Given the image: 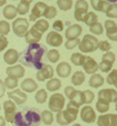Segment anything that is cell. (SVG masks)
I'll list each match as a JSON object with an SVG mask.
<instances>
[{
	"mask_svg": "<svg viewBox=\"0 0 117 126\" xmlns=\"http://www.w3.org/2000/svg\"><path fill=\"white\" fill-rule=\"evenodd\" d=\"M45 52V47L40 46L37 44H32L29 45L28 49L25 52L24 55V60H26V62L28 64H31V66L34 67L35 69H42L43 68V63H42V57L44 55Z\"/></svg>",
	"mask_w": 117,
	"mask_h": 126,
	"instance_id": "1",
	"label": "cell"
},
{
	"mask_svg": "<svg viewBox=\"0 0 117 126\" xmlns=\"http://www.w3.org/2000/svg\"><path fill=\"white\" fill-rule=\"evenodd\" d=\"M40 120L42 117L36 110H29L26 111L17 112L13 123L16 124V126H33L34 124L37 125Z\"/></svg>",
	"mask_w": 117,
	"mask_h": 126,
	"instance_id": "2",
	"label": "cell"
},
{
	"mask_svg": "<svg viewBox=\"0 0 117 126\" xmlns=\"http://www.w3.org/2000/svg\"><path fill=\"white\" fill-rule=\"evenodd\" d=\"M78 114H79V107L70 104L69 102V104L66 105V110L58 111L56 114V121L59 125L66 126L77 120Z\"/></svg>",
	"mask_w": 117,
	"mask_h": 126,
	"instance_id": "3",
	"label": "cell"
},
{
	"mask_svg": "<svg viewBox=\"0 0 117 126\" xmlns=\"http://www.w3.org/2000/svg\"><path fill=\"white\" fill-rule=\"evenodd\" d=\"M98 44H100V42H98L97 38L88 33L83 37V40H81L78 47L81 52L90 53V52H94L96 49H98Z\"/></svg>",
	"mask_w": 117,
	"mask_h": 126,
	"instance_id": "4",
	"label": "cell"
},
{
	"mask_svg": "<svg viewBox=\"0 0 117 126\" xmlns=\"http://www.w3.org/2000/svg\"><path fill=\"white\" fill-rule=\"evenodd\" d=\"M28 30H29V22L25 18H17L12 22V31L17 37L25 38Z\"/></svg>",
	"mask_w": 117,
	"mask_h": 126,
	"instance_id": "5",
	"label": "cell"
},
{
	"mask_svg": "<svg viewBox=\"0 0 117 126\" xmlns=\"http://www.w3.org/2000/svg\"><path fill=\"white\" fill-rule=\"evenodd\" d=\"M65 105V97L60 93H55L50 97L49 100V109L53 112H58L63 110Z\"/></svg>",
	"mask_w": 117,
	"mask_h": 126,
	"instance_id": "6",
	"label": "cell"
},
{
	"mask_svg": "<svg viewBox=\"0 0 117 126\" xmlns=\"http://www.w3.org/2000/svg\"><path fill=\"white\" fill-rule=\"evenodd\" d=\"M3 110H4V118L6 122L13 123L15 117L17 115V104L12 99H8L3 102Z\"/></svg>",
	"mask_w": 117,
	"mask_h": 126,
	"instance_id": "7",
	"label": "cell"
},
{
	"mask_svg": "<svg viewBox=\"0 0 117 126\" xmlns=\"http://www.w3.org/2000/svg\"><path fill=\"white\" fill-rule=\"evenodd\" d=\"M88 3L86 0H77L75 3V13L74 17L77 21H83L85 15L88 13Z\"/></svg>",
	"mask_w": 117,
	"mask_h": 126,
	"instance_id": "8",
	"label": "cell"
},
{
	"mask_svg": "<svg viewBox=\"0 0 117 126\" xmlns=\"http://www.w3.org/2000/svg\"><path fill=\"white\" fill-rule=\"evenodd\" d=\"M80 117H81V120L85 123H93L96 121V114L94 110L90 105H85L82 107V110H80Z\"/></svg>",
	"mask_w": 117,
	"mask_h": 126,
	"instance_id": "9",
	"label": "cell"
},
{
	"mask_svg": "<svg viewBox=\"0 0 117 126\" xmlns=\"http://www.w3.org/2000/svg\"><path fill=\"white\" fill-rule=\"evenodd\" d=\"M48 7V5L45 2H36L35 5L33 6V8L31 10V14L29 16V20L31 22H35L38 19H40L42 17H44L45 12H46V8Z\"/></svg>",
	"mask_w": 117,
	"mask_h": 126,
	"instance_id": "10",
	"label": "cell"
},
{
	"mask_svg": "<svg viewBox=\"0 0 117 126\" xmlns=\"http://www.w3.org/2000/svg\"><path fill=\"white\" fill-rule=\"evenodd\" d=\"M97 126H117V114H104L96 119Z\"/></svg>",
	"mask_w": 117,
	"mask_h": 126,
	"instance_id": "11",
	"label": "cell"
},
{
	"mask_svg": "<svg viewBox=\"0 0 117 126\" xmlns=\"http://www.w3.org/2000/svg\"><path fill=\"white\" fill-rule=\"evenodd\" d=\"M7 96L10 99L16 103L17 105H22L24 104L27 100V95L24 91H22L21 89H15V90H12L11 92H8Z\"/></svg>",
	"mask_w": 117,
	"mask_h": 126,
	"instance_id": "12",
	"label": "cell"
},
{
	"mask_svg": "<svg viewBox=\"0 0 117 126\" xmlns=\"http://www.w3.org/2000/svg\"><path fill=\"white\" fill-rule=\"evenodd\" d=\"M53 76H54V69L50 65H44L43 68L36 72V79L39 80L40 82L53 78Z\"/></svg>",
	"mask_w": 117,
	"mask_h": 126,
	"instance_id": "13",
	"label": "cell"
},
{
	"mask_svg": "<svg viewBox=\"0 0 117 126\" xmlns=\"http://www.w3.org/2000/svg\"><path fill=\"white\" fill-rule=\"evenodd\" d=\"M83 69H84V72L87 74H95L96 72L100 69V65L97 64L95 62L94 58H92L91 56H87L85 57V61H84V64H83Z\"/></svg>",
	"mask_w": 117,
	"mask_h": 126,
	"instance_id": "14",
	"label": "cell"
},
{
	"mask_svg": "<svg viewBox=\"0 0 117 126\" xmlns=\"http://www.w3.org/2000/svg\"><path fill=\"white\" fill-rule=\"evenodd\" d=\"M104 27L106 29L107 38L110 39L111 41L117 42V24L113 20H106Z\"/></svg>",
	"mask_w": 117,
	"mask_h": 126,
	"instance_id": "15",
	"label": "cell"
},
{
	"mask_svg": "<svg viewBox=\"0 0 117 126\" xmlns=\"http://www.w3.org/2000/svg\"><path fill=\"white\" fill-rule=\"evenodd\" d=\"M6 74L7 76H11V77H15L17 79H20V78H23L24 75H25V68L22 65H12L7 67L6 70Z\"/></svg>",
	"mask_w": 117,
	"mask_h": 126,
	"instance_id": "16",
	"label": "cell"
},
{
	"mask_svg": "<svg viewBox=\"0 0 117 126\" xmlns=\"http://www.w3.org/2000/svg\"><path fill=\"white\" fill-rule=\"evenodd\" d=\"M42 37H43V33L32 26V27L27 31V33L25 35V41H26V43L28 45L37 44L40 41Z\"/></svg>",
	"mask_w": 117,
	"mask_h": 126,
	"instance_id": "17",
	"label": "cell"
},
{
	"mask_svg": "<svg viewBox=\"0 0 117 126\" xmlns=\"http://www.w3.org/2000/svg\"><path fill=\"white\" fill-rule=\"evenodd\" d=\"M46 42L51 47H59L62 44V42H63V38H62V35L59 32H57L55 30H52L47 34Z\"/></svg>",
	"mask_w": 117,
	"mask_h": 126,
	"instance_id": "18",
	"label": "cell"
},
{
	"mask_svg": "<svg viewBox=\"0 0 117 126\" xmlns=\"http://www.w3.org/2000/svg\"><path fill=\"white\" fill-rule=\"evenodd\" d=\"M98 98L104 99L109 103H115L117 99V91L115 89H103L98 92Z\"/></svg>",
	"mask_w": 117,
	"mask_h": 126,
	"instance_id": "19",
	"label": "cell"
},
{
	"mask_svg": "<svg viewBox=\"0 0 117 126\" xmlns=\"http://www.w3.org/2000/svg\"><path fill=\"white\" fill-rule=\"evenodd\" d=\"M19 58H20V53L18 52L16 49H12V48L8 49L3 55V61L10 66L15 65L16 63L19 61Z\"/></svg>",
	"mask_w": 117,
	"mask_h": 126,
	"instance_id": "20",
	"label": "cell"
},
{
	"mask_svg": "<svg viewBox=\"0 0 117 126\" xmlns=\"http://www.w3.org/2000/svg\"><path fill=\"white\" fill-rule=\"evenodd\" d=\"M82 26L80 24H73L70 25L69 28H66L65 30V38L67 40L71 39H78L81 33H82Z\"/></svg>",
	"mask_w": 117,
	"mask_h": 126,
	"instance_id": "21",
	"label": "cell"
},
{
	"mask_svg": "<svg viewBox=\"0 0 117 126\" xmlns=\"http://www.w3.org/2000/svg\"><path fill=\"white\" fill-rule=\"evenodd\" d=\"M56 73L57 75L61 78H66L69 77L71 73V66L66 62H62L58 64L56 67Z\"/></svg>",
	"mask_w": 117,
	"mask_h": 126,
	"instance_id": "22",
	"label": "cell"
},
{
	"mask_svg": "<svg viewBox=\"0 0 117 126\" xmlns=\"http://www.w3.org/2000/svg\"><path fill=\"white\" fill-rule=\"evenodd\" d=\"M38 89V85L32 78H25L21 83V90L25 93H33Z\"/></svg>",
	"mask_w": 117,
	"mask_h": 126,
	"instance_id": "23",
	"label": "cell"
},
{
	"mask_svg": "<svg viewBox=\"0 0 117 126\" xmlns=\"http://www.w3.org/2000/svg\"><path fill=\"white\" fill-rule=\"evenodd\" d=\"M3 16L5 19L7 20H13L16 19L17 15L18 14V11H17V7L15 5H12V4H8V5H5L3 8Z\"/></svg>",
	"mask_w": 117,
	"mask_h": 126,
	"instance_id": "24",
	"label": "cell"
},
{
	"mask_svg": "<svg viewBox=\"0 0 117 126\" xmlns=\"http://www.w3.org/2000/svg\"><path fill=\"white\" fill-rule=\"evenodd\" d=\"M88 83H89V85H90L91 88H93V89H97V88L102 87V85L105 83V78L103 77L101 74H97V73L92 74V75H91V77L89 78Z\"/></svg>",
	"mask_w": 117,
	"mask_h": 126,
	"instance_id": "25",
	"label": "cell"
},
{
	"mask_svg": "<svg viewBox=\"0 0 117 126\" xmlns=\"http://www.w3.org/2000/svg\"><path fill=\"white\" fill-rule=\"evenodd\" d=\"M82 91H79V90H76L73 93V95L70 98V103L73 104L75 106L80 107L81 105H83V99H82Z\"/></svg>",
	"mask_w": 117,
	"mask_h": 126,
	"instance_id": "26",
	"label": "cell"
},
{
	"mask_svg": "<svg viewBox=\"0 0 117 126\" xmlns=\"http://www.w3.org/2000/svg\"><path fill=\"white\" fill-rule=\"evenodd\" d=\"M70 81L76 87H79V85L83 84V82L85 81V73L83 71H76L73 74V76H71Z\"/></svg>",
	"mask_w": 117,
	"mask_h": 126,
	"instance_id": "27",
	"label": "cell"
},
{
	"mask_svg": "<svg viewBox=\"0 0 117 126\" xmlns=\"http://www.w3.org/2000/svg\"><path fill=\"white\" fill-rule=\"evenodd\" d=\"M46 88H47L48 91H50V92L58 91V90L61 88V80H59L58 78H54V77L49 79L47 81Z\"/></svg>",
	"mask_w": 117,
	"mask_h": 126,
	"instance_id": "28",
	"label": "cell"
},
{
	"mask_svg": "<svg viewBox=\"0 0 117 126\" xmlns=\"http://www.w3.org/2000/svg\"><path fill=\"white\" fill-rule=\"evenodd\" d=\"M95 109L100 114H105V112H107L110 110V103L104 100V99L98 98V100L96 101V104H95Z\"/></svg>",
	"mask_w": 117,
	"mask_h": 126,
	"instance_id": "29",
	"label": "cell"
},
{
	"mask_svg": "<svg viewBox=\"0 0 117 126\" xmlns=\"http://www.w3.org/2000/svg\"><path fill=\"white\" fill-rule=\"evenodd\" d=\"M33 27L36 28L42 33H44V32H46V31L49 29L50 25H49V22L47 21V19H38L37 21H35Z\"/></svg>",
	"mask_w": 117,
	"mask_h": 126,
	"instance_id": "30",
	"label": "cell"
},
{
	"mask_svg": "<svg viewBox=\"0 0 117 126\" xmlns=\"http://www.w3.org/2000/svg\"><path fill=\"white\" fill-rule=\"evenodd\" d=\"M42 121L45 125H52V123L54 122V116H53V111L51 110H45L42 111Z\"/></svg>",
	"mask_w": 117,
	"mask_h": 126,
	"instance_id": "31",
	"label": "cell"
},
{
	"mask_svg": "<svg viewBox=\"0 0 117 126\" xmlns=\"http://www.w3.org/2000/svg\"><path fill=\"white\" fill-rule=\"evenodd\" d=\"M85 57H86V55H83L82 53L75 52V53H73V54L70 55V62L73 63L75 66H83Z\"/></svg>",
	"mask_w": 117,
	"mask_h": 126,
	"instance_id": "32",
	"label": "cell"
},
{
	"mask_svg": "<svg viewBox=\"0 0 117 126\" xmlns=\"http://www.w3.org/2000/svg\"><path fill=\"white\" fill-rule=\"evenodd\" d=\"M34 99H35V101H36L37 103H39V104H43V103H45L47 101V99H48V93H47V91L45 89H39L38 91L35 93Z\"/></svg>",
	"mask_w": 117,
	"mask_h": 126,
	"instance_id": "33",
	"label": "cell"
},
{
	"mask_svg": "<svg viewBox=\"0 0 117 126\" xmlns=\"http://www.w3.org/2000/svg\"><path fill=\"white\" fill-rule=\"evenodd\" d=\"M30 8V2L26 1V0H21L17 6V11L19 15H26L29 12Z\"/></svg>",
	"mask_w": 117,
	"mask_h": 126,
	"instance_id": "34",
	"label": "cell"
},
{
	"mask_svg": "<svg viewBox=\"0 0 117 126\" xmlns=\"http://www.w3.org/2000/svg\"><path fill=\"white\" fill-rule=\"evenodd\" d=\"M97 20H98V18L96 16V14H94V13H92V12H88L87 14L85 15L84 19H83V22L86 25L91 26L93 24H95L96 22H98Z\"/></svg>",
	"mask_w": 117,
	"mask_h": 126,
	"instance_id": "35",
	"label": "cell"
},
{
	"mask_svg": "<svg viewBox=\"0 0 117 126\" xmlns=\"http://www.w3.org/2000/svg\"><path fill=\"white\" fill-rule=\"evenodd\" d=\"M106 81L108 84L113 85L117 89V69H113L109 72V74L106 78Z\"/></svg>",
	"mask_w": 117,
	"mask_h": 126,
	"instance_id": "36",
	"label": "cell"
},
{
	"mask_svg": "<svg viewBox=\"0 0 117 126\" xmlns=\"http://www.w3.org/2000/svg\"><path fill=\"white\" fill-rule=\"evenodd\" d=\"M47 58H48V61L50 63H52V64H55V63H57L58 61H59L60 53H59V51H58L57 49H51V50L48 51Z\"/></svg>",
	"mask_w": 117,
	"mask_h": 126,
	"instance_id": "37",
	"label": "cell"
},
{
	"mask_svg": "<svg viewBox=\"0 0 117 126\" xmlns=\"http://www.w3.org/2000/svg\"><path fill=\"white\" fill-rule=\"evenodd\" d=\"M82 99H83V104H90L94 100V93L91 92L90 90H85L82 94Z\"/></svg>",
	"mask_w": 117,
	"mask_h": 126,
	"instance_id": "38",
	"label": "cell"
},
{
	"mask_svg": "<svg viewBox=\"0 0 117 126\" xmlns=\"http://www.w3.org/2000/svg\"><path fill=\"white\" fill-rule=\"evenodd\" d=\"M57 5L61 11H70L73 7V0H57Z\"/></svg>",
	"mask_w": 117,
	"mask_h": 126,
	"instance_id": "39",
	"label": "cell"
},
{
	"mask_svg": "<svg viewBox=\"0 0 117 126\" xmlns=\"http://www.w3.org/2000/svg\"><path fill=\"white\" fill-rule=\"evenodd\" d=\"M4 84H5L6 89L8 90H15L18 87V79L15 77H11V76H7V77L4 79Z\"/></svg>",
	"mask_w": 117,
	"mask_h": 126,
	"instance_id": "40",
	"label": "cell"
},
{
	"mask_svg": "<svg viewBox=\"0 0 117 126\" xmlns=\"http://www.w3.org/2000/svg\"><path fill=\"white\" fill-rule=\"evenodd\" d=\"M89 30L91 31V33L95 35H101L104 32V26H103L100 22H96L95 24H93L91 26H89Z\"/></svg>",
	"mask_w": 117,
	"mask_h": 126,
	"instance_id": "41",
	"label": "cell"
},
{
	"mask_svg": "<svg viewBox=\"0 0 117 126\" xmlns=\"http://www.w3.org/2000/svg\"><path fill=\"white\" fill-rule=\"evenodd\" d=\"M11 31V25L7 21H0V35H6Z\"/></svg>",
	"mask_w": 117,
	"mask_h": 126,
	"instance_id": "42",
	"label": "cell"
},
{
	"mask_svg": "<svg viewBox=\"0 0 117 126\" xmlns=\"http://www.w3.org/2000/svg\"><path fill=\"white\" fill-rule=\"evenodd\" d=\"M81 42V40L78 38V39H71V40H66V42L64 44L65 48L67 50H71V49H74L76 47L79 46V44Z\"/></svg>",
	"mask_w": 117,
	"mask_h": 126,
	"instance_id": "43",
	"label": "cell"
},
{
	"mask_svg": "<svg viewBox=\"0 0 117 126\" xmlns=\"http://www.w3.org/2000/svg\"><path fill=\"white\" fill-rule=\"evenodd\" d=\"M57 15V10L55 6H48L46 8V12H45V15L44 17L46 18V19H53V18H55Z\"/></svg>",
	"mask_w": 117,
	"mask_h": 126,
	"instance_id": "44",
	"label": "cell"
},
{
	"mask_svg": "<svg viewBox=\"0 0 117 126\" xmlns=\"http://www.w3.org/2000/svg\"><path fill=\"white\" fill-rule=\"evenodd\" d=\"M115 60H116L115 54H114L113 52H111V51L105 52L104 54H103V56H102V62L110 63V64H112V65H113L114 63H115Z\"/></svg>",
	"mask_w": 117,
	"mask_h": 126,
	"instance_id": "45",
	"label": "cell"
},
{
	"mask_svg": "<svg viewBox=\"0 0 117 126\" xmlns=\"http://www.w3.org/2000/svg\"><path fill=\"white\" fill-rule=\"evenodd\" d=\"M106 16L108 18H111V19H115V18H117V2L111 4L109 10H108V12L106 13Z\"/></svg>",
	"mask_w": 117,
	"mask_h": 126,
	"instance_id": "46",
	"label": "cell"
},
{
	"mask_svg": "<svg viewBox=\"0 0 117 126\" xmlns=\"http://www.w3.org/2000/svg\"><path fill=\"white\" fill-rule=\"evenodd\" d=\"M111 4H109V2L106 1V0H100V2H98L97 6H96V11L97 12H102V13H106L108 12V10H109Z\"/></svg>",
	"mask_w": 117,
	"mask_h": 126,
	"instance_id": "47",
	"label": "cell"
},
{
	"mask_svg": "<svg viewBox=\"0 0 117 126\" xmlns=\"http://www.w3.org/2000/svg\"><path fill=\"white\" fill-rule=\"evenodd\" d=\"M112 67L113 65L110 64V63H106V62H101L100 63V70L104 73H108L112 70Z\"/></svg>",
	"mask_w": 117,
	"mask_h": 126,
	"instance_id": "48",
	"label": "cell"
},
{
	"mask_svg": "<svg viewBox=\"0 0 117 126\" xmlns=\"http://www.w3.org/2000/svg\"><path fill=\"white\" fill-rule=\"evenodd\" d=\"M98 48H100V50H102V51L108 52V51H110L112 46L108 41H101L100 44H98Z\"/></svg>",
	"mask_w": 117,
	"mask_h": 126,
	"instance_id": "49",
	"label": "cell"
},
{
	"mask_svg": "<svg viewBox=\"0 0 117 126\" xmlns=\"http://www.w3.org/2000/svg\"><path fill=\"white\" fill-rule=\"evenodd\" d=\"M64 28V25H63V22H62L61 20H56L55 22L53 23V29L57 31V32H60V31H62Z\"/></svg>",
	"mask_w": 117,
	"mask_h": 126,
	"instance_id": "50",
	"label": "cell"
},
{
	"mask_svg": "<svg viewBox=\"0 0 117 126\" xmlns=\"http://www.w3.org/2000/svg\"><path fill=\"white\" fill-rule=\"evenodd\" d=\"M8 46V40L5 35H0V52Z\"/></svg>",
	"mask_w": 117,
	"mask_h": 126,
	"instance_id": "51",
	"label": "cell"
},
{
	"mask_svg": "<svg viewBox=\"0 0 117 126\" xmlns=\"http://www.w3.org/2000/svg\"><path fill=\"white\" fill-rule=\"evenodd\" d=\"M76 91V90L71 87V85H67V87H65L64 89V95L66 96V98H70V96L73 95V93Z\"/></svg>",
	"mask_w": 117,
	"mask_h": 126,
	"instance_id": "52",
	"label": "cell"
},
{
	"mask_svg": "<svg viewBox=\"0 0 117 126\" xmlns=\"http://www.w3.org/2000/svg\"><path fill=\"white\" fill-rule=\"evenodd\" d=\"M5 91H6V87H5V84H4V81L0 79V98H2L4 96Z\"/></svg>",
	"mask_w": 117,
	"mask_h": 126,
	"instance_id": "53",
	"label": "cell"
},
{
	"mask_svg": "<svg viewBox=\"0 0 117 126\" xmlns=\"http://www.w3.org/2000/svg\"><path fill=\"white\" fill-rule=\"evenodd\" d=\"M98 2H100V0H90V3H91V6L93 7V10L96 11V6H97Z\"/></svg>",
	"mask_w": 117,
	"mask_h": 126,
	"instance_id": "54",
	"label": "cell"
},
{
	"mask_svg": "<svg viewBox=\"0 0 117 126\" xmlns=\"http://www.w3.org/2000/svg\"><path fill=\"white\" fill-rule=\"evenodd\" d=\"M5 124H6L5 118L2 117V116H0V126H5Z\"/></svg>",
	"mask_w": 117,
	"mask_h": 126,
	"instance_id": "55",
	"label": "cell"
},
{
	"mask_svg": "<svg viewBox=\"0 0 117 126\" xmlns=\"http://www.w3.org/2000/svg\"><path fill=\"white\" fill-rule=\"evenodd\" d=\"M6 4V0H0V6H3Z\"/></svg>",
	"mask_w": 117,
	"mask_h": 126,
	"instance_id": "56",
	"label": "cell"
},
{
	"mask_svg": "<svg viewBox=\"0 0 117 126\" xmlns=\"http://www.w3.org/2000/svg\"><path fill=\"white\" fill-rule=\"evenodd\" d=\"M115 110L117 111V99H116V101H115Z\"/></svg>",
	"mask_w": 117,
	"mask_h": 126,
	"instance_id": "57",
	"label": "cell"
},
{
	"mask_svg": "<svg viewBox=\"0 0 117 126\" xmlns=\"http://www.w3.org/2000/svg\"><path fill=\"white\" fill-rule=\"evenodd\" d=\"M73 126H82V125H81V124H79V123H75Z\"/></svg>",
	"mask_w": 117,
	"mask_h": 126,
	"instance_id": "58",
	"label": "cell"
},
{
	"mask_svg": "<svg viewBox=\"0 0 117 126\" xmlns=\"http://www.w3.org/2000/svg\"><path fill=\"white\" fill-rule=\"evenodd\" d=\"M26 1H28V2H30V3H31V2H32V0H26Z\"/></svg>",
	"mask_w": 117,
	"mask_h": 126,
	"instance_id": "59",
	"label": "cell"
},
{
	"mask_svg": "<svg viewBox=\"0 0 117 126\" xmlns=\"http://www.w3.org/2000/svg\"><path fill=\"white\" fill-rule=\"evenodd\" d=\"M0 110H1V104H0Z\"/></svg>",
	"mask_w": 117,
	"mask_h": 126,
	"instance_id": "60",
	"label": "cell"
},
{
	"mask_svg": "<svg viewBox=\"0 0 117 126\" xmlns=\"http://www.w3.org/2000/svg\"><path fill=\"white\" fill-rule=\"evenodd\" d=\"M12 1H17V0H12Z\"/></svg>",
	"mask_w": 117,
	"mask_h": 126,
	"instance_id": "61",
	"label": "cell"
},
{
	"mask_svg": "<svg viewBox=\"0 0 117 126\" xmlns=\"http://www.w3.org/2000/svg\"><path fill=\"white\" fill-rule=\"evenodd\" d=\"M49 1H50V0H49Z\"/></svg>",
	"mask_w": 117,
	"mask_h": 126,
	"instance_id": "62",
	"label": "cell"
}]
</instances>
